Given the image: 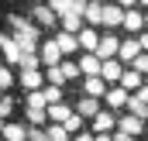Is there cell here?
Returning a JSON list of instances; mask_svg holds the SVG:
<instances>
[{
  "mask_svg": "<svg viewBox=\"0 0 148 141\" xmlns=\"http://www.w3.org/2000/svg\"><path fill=\"white\" fill-rule=\"evenodd\" d=\"M100 110H103V107H100V100H97V97H83V100H79V107H76V114H79L83 120H93Z\"/></svg>",
  "mask_w": 148,
  "mask_h": 141,
  "instance_id": "9",
  "label": "cell"
},
{
  "mask_svg": "<svg viewBox=\"0 0 148 141\" xmlns=\"http://www.w3.org/2000/svg\"><path fill=\"white\" fill-rule=\"evenodd\" d=\"M97 141H114V134H97Z\"/></svg>",
  "mask_w": 148,
  "mask_h": 141,
  "instance_id": "43",
  "label": "cell"
},
{
  "mask_svg": "<svg viewBox=\"0 0 148 141\" xmlns=\"http://www.w3.org/2000/svg\"><path fill=\"white\" fill-rule=\"evenodd\" d=\"M114 127H117V117H114V110H100V114L93 117V131H97V134H110Z\"/></svg>",
  "mask_w": 148,
  "mask_h": 141,
  "instance_id": "7",
  "label": "cell"
},
{
  "mask_svg": "<svg viewBox=\"0 0 148 141\" xmlns=\"http://www.w3.org/2000/svg\"><path fill=\"white\" fill-rule=\"evenodd\" d=\"M124 28H127V31H134V35H141V28H145V14H138L134 7H131V10H124Z\"/></svg>",
  "mask_w": 148,
  "mask_h": 141,
  "instance_id": "18",
  "label": "cell"
},
{
  "mask_svg": "<svg viewBox=\"0 0 148 141\" xmlns=\"http://www.w3.org/2000/svg\"><path fill=\"white\" fill-rule=\"evenodd\" d=\"M45 79H48V86H62V83H69V79H66V72L59 69V66H52V69L45 72Z\"/></svg>",
  "mask_w": 148,
  "mask_h": 141,
  "instance_id": "26",
  "label": "cell"
},
{
  "mask_svg": "<svg viewBox=\"0 0 148 141\" xmlns=\"http://www.w3.org/2000/svg\"><path fill=\"white\" fill-rule=\"evenodd\" d=\"M0 141H3V138H0Z\"/></svg>",
  "mask_w": 148,
  "mask_h": 141,
  "instance_id": "47",
  "label": "cell"
},
{
  "mask_svg": "<svg viewBox=\"0 0 148 141\" xmlns=\"http://www.w3.org/2000/svg\"><path fill=\"white\" fill-rule=\"evenodd\" d=\"M48 7H52L55 14H62V10H69V7H73V0H48Z\"/></svg>",
  "mask_w": 148,
  "mask_h": 141,
  "instance_id": "34",
  "label": "cell"
},
{
  "mask_svg": "<svg viewBox=\"0 0 148 141\" xmlns=\"http://www.w3.org/2000/svg\"><path fill=\"white\" fill-rule=\"evenodd\" d=\"M10 110H14V100H10V97H0V120H7Z\"/></svg>",
  "mask_w": 148,
  "mask_h": 141,
  "instance_id": "32",
  "label": "cell"
},
{
  "mask_svg": "<svg viewBox=\"0 0 148 141\" xmlns=\"http://www.w3.org/2000/svg\"><path fill=\"white\" fill-rule=\"evenodd\" d=\"M66 131H69V134H73V131H83V117H79L76 110H73V117L66 120Z\"/></svg>",
  "mask_w": 148,
  "mask_h": 141,
  "instance_id": "33",
  "label": "cell"
},
{
  "mask_svg": "<svg viewBox=\"0 0 148 141\" xmlns=\"http://www.w3.org/2000/svg\"><path fill=\"white\" fill-rule=\"evenodd\" d=\"M48 120V107H28V124L31 127H41Z\"/></svg>",
  "mask_w": 148,
  "mask_h": 141,
  "instance_id": "24",
  "label": "cell"
},
{
  "mask_svg": "<svg viewBox=\"0 0 148 141\" xmlns=\"http://www.w3.org/2000/svg\"><path fill=\"white\" fill-rule=\"evenodd\" d=\"M100 76H103L107 83H121V76H124V69H121V62H117V59H107V62L100 66Z\"/></svg>",
  "mask_w": 148,
  "mask_h": 141,
  "instance_id": "14",
  "label": "cell"
},
{
  "mask_svg": "<svg viewBox=\"0 0 148 141\" xmlns=\"http://www.w3.org/2000/svg\"><path fill=\"white\" fill-rule=\"evenodd\" d=\"M117 52H121V41L114 38V31H107V35L100 38V45H97V52H93V55H97L100 62H107V59H114Z\"/></svg>",
  "mask_w": 148,
  "mask_h": 141,
  "instance_id": "1",
  "label": "cell"
},
{
  "mask_svg": "<svg viewBox=\"0 0 148 141\" xmlns=\"http://www.w3.org/2000/svg\"><path fill=\"white\" fill-rule=\"evenodd\" d=\"M145 28H148V14H145Z\"/></svg>",
  "mask_w": 148,
  "mask_h": 141,
  "instance_id": "46",
  "label": "cell"
},
{
  "mask_svg": "<svg viewBox=\"0 0 148 141\" xmlns=\"http://www.w3.org/2000/svg\"><path fill=\"white\" fill-rule=\"evenodd\" d=\"M7 21H10L14 35H28V38H35V41H38V24H31L28 17H21V14H10Z\"/></svg>",
  "mask_w": 148,
  "mask_h": 141,
  "instance_id": "5",
  "label": "cell"
},
{
  "mask_svg": "<svg viewBox=\"0 0 148 141\" xmlns=\"http://www.w3.org/2000/svg\"><path fill=\"white\" fill-rule=\"evenodd\" d=\"M127 110H131L134 117H141V120H148V103H145V100H138L134 93H131V100H127Z\"/></svg>",
  "mask_w": 148,
  "mask_h": 141,
  "instance_id": "25",
  "label": "cell"
},
{
  "mask_svg": "<svg viewBox=\"0 0 148 141\" xmlns=\"http://www.w3.org/2000/svg\"><path fill=\"white\" fill-rule=\"evenodd\" d=\"M117 3H121V7H134L138 0H117Z\"/></svg>",
  "mask_w": 148,
  "mask_h": 141,
  "instance_id": "42",
  "label": "cell"
},
{
  "mask_svg": "<svg viewBox=\"0 0 148 141\" xmlns=\"http://www.w3.org/2000/svg\"><path fill=\"white\" fill-rule=\"evenodd\" d=\"M28 107H48L45 103V93H41V90H31V93H28Z\"/></svg>",
  "mask_w": 148,
  "mask_h": 141,
  "instance_id": "30",
  "label": "cell"
},
{
  "mask_svg": "<svg viewBox=\"0 0 148 141\" xmlns=\"http://www.w3.org/2000/svg\"><path fill=\"white\" fill-rule=\"evenodd\" d=\"M117 24H124V7L121 3H103V28L114 31Z\"/></svg>",
  "mask_w": 148,
  "mask_h": 141,
  "instance_id": "6",
  "label": "cell"
},
{
  "mask_svg": "<svg viewBox=\"0 0 148 141\" xmlns=\"http://www.w3.org/2000/svg\"><path fill=\"white\" fill-rule=\"evenodd\" d=\"M38 66H41V55L38 52H24L21 55V69H38Z\"/></svg>",
  "mask_w": 148,
  "mask_h": 141,
  "instance_id": "29",
  "label": "cell"
},
{
  "mask_svg": "<svg viewBox=\"0 0 148 141\" xmlns=\"http://www.w3.org/2000/svg\"><path fill=\"white\" fill-rule=\"evenodd\" d=\"M83 90H86V97H97V100H100V97H103L110 86H107V79H103V76H86Z\"/></svg>",
  "mask_w": 148,
  "mask_h": 141,
  "instance_id": "10",
  "label": "cell"
},
{
  "mask_svg": "<svg viewBox=\"0 0 148 141\" xmlns=\"http://www.w3.org/2000/svg\"><path fill=\"white\" fill-rule=\"evenodd\" d=\"M121 86L131 93V90H141V72L138 69H124V76H121Z\"/></svg>",
  "mask_w": 148,
  "mask_h": 141,
  "instance_id": "22",
  "label": "cell"
},
{
  "mask_svg": "<svg viewBox=\"0 0 148 141\" xmlns=\"http://www.w3.org/2000/svg\"><path fill=\"white\" fill-rule=\"evenodd\" d=\"M59 21H62V31H69V35H79V31H83V10H76V7L62 10Z\"/></svg>",
  "mask_w": 148,
  "mask_h": 141,
  "instance_id": "2",
  "label": "cell"
},
{
  "mask_svg": "<svg viewBox=\"0 0 148 141\" xmlns=\"http://www.w3.org/2000/svg\"><path fill=\"white\" fill-rule=\"evenodd\" d=\"M3 141H28V124H3Z\"/></svg>",
  "mask_w": 148,
  "mask_h": 141,
  "instance_id": "16",
  "label": "cell"
},
{
  "mask_svg": "<svg viewBox=\"0 0 148 141\" xmlns=\"http://www.w3.org/2000/svg\"><path fill=\"white\" fill-rule=\"evenodd\" d=\"M59 69L66 72V79H73L76 72H79V66H76V62H59Z\"/></svg>",
  "mask_w": 148,
  "mask_h": 141,
  "instance_id": "35",
  "label": "cell"
},
{
  "mask_svg": "<svg viewBox=\"0 0 148 141\" xmlns=\"http://www.w3.org/2000/svg\"><path fill=\"white\" fill-rule=\"evenodd\" d=\"M134 97H138V100H145V103H148V86H141V90H134Z\"/></svg>",
  "mask_w": 148,
  "mask_h": 141,
  "instance_id": "39",
  "label": "cell"
},
{
  "mask_svg": "<svg viewBox=\"0 0 148 141\" xmlns=\"http://www.w3.org/2000/svg\"><path fill=\"white\" fill-rule=\"evenodd\" d=\"M3 124H7V120H0V134H3Z\"/></svg>",
  "mask_w": 148,
  "mask_h": 141,
  "instance_id": "44",
  "label": "cell"
},
{
  "mask_svg": "<svg viewBox=\"0 0 148 141\" xmlns=\"http://www.w3.org/2000/svg\"><path fill=\"white\" fill-rule=\"evenodd\" d=\"M76 38H79V48H83V52H97V45H100V38H97L93 28H83Z\"/></svg>",
  "mask_w": 148,
  "mask_h": 141,
  "instance_id": "19",
  "label": "cell"
},
{
  "mask_svg": "<svg viewBox=\"0 0 148 141\" xmlns=\"http://www.w3.org/2000/svg\"><path fill=\"white\" fill-rule=\"evenodd\" d=\"M55 45L62 48V55H73L76 48H79V38L69 35V31H59V35H55Z\"/></svg>",
  "mask_w": 148,
  "mask_h": 141,
  "instance_id": "17",
  "label": "cell"
},
{
  "mask_svg": "<svg viewBox=\"0 0 148 141\" xmlns=\"http://www.w3.org/2000/svg\"><path fill=\"white\" fill-rule=\"evenodd\" d=\"M31 17H35L38 24H45V28H52V24H55V17H59V14H55V10H52V7H48V3H38L35 10H31Z\"/></svg>",
  "mask_w": 148,
  "mask_h": 141,
  "instance_id": "15",
  "label": "cell"
},
{
  "mask_svg": "<svg viewBox=\"0 0 148 141\" xmlns=\"http://www.w3.org/2000/svg\"><path fill=\"white\" fill-rule=\"evenodd\" d=\"M28 141H52L45 127H28Z\"/></svg>",
  "mask_w": 148,
  "mask_h": 141,
  "instance_id": "31",
  "label": "cell"
},
{
  "mask_svg": "<svg viewBox=\"0 0 148 141\" xmlns=\"http://www.w3.org/2000/svg\"><path fill=\"white\" fill-rule=\"evenodd\" d=\"M141 55V45H138V38H127V41H121V52H117V59H124V62H134Z\"/></svg>",
  "mask_w": 148,
  "mask_h": 141,
  "instance_id": "13",
  "label": "cell"
},
{
  "mask_svg": "<svg viewBox=\"0 0 148 141\" xmlns=\"http://www.w3.org/2000/svg\"><path fill=\"white\" fill-rule=\"evenodd\" d=\"M41 93H45V103H48V107H52V103H62V86H45Z\"/></svg>",
  "mask_w": 148,
  "mask_h": 141,
  "instance_id": "28",
  "label": "cell"
},
{
  "mask_svg": "<svg viewBox=\"0 0 148 141\" xmlns=\"http://www.w3.org/2000/svg\"><path fill=\"white\" fill-rule=\"evenodd\" d=\"M0 52H3L7 62H17V66H21V55H24V52H21V45L14 41V35H0Z\"/></svg>",
  "mask_w": 148,
  "mask_h": 141,
  "instance_id": "4",
  "label": "cell"
},
{
  "mask_svg": "<svg viewBox=\"0 0 148 141\" xmlns=\"http://www.w3.org/2000/svg\"><path fill=\"white\" fill-rule=\"evenodd\" d=\"M83 21L86 24H103V3L100 0H90L86 10H83Z\"/></svg>",
  "mask_w": 148,
  "mask_h": 141,
  "instance_id": "12",
  "label": "cell"
},
{
  "mask_svg": "<svg viewBox=\"0 0 148 141\" xmlns=\"http://www.w3.org/2000/svg\"><path fill=\"white\" fill-rule=\"evenodd\" d=\"M138 45H141V48L148 52V31H145V35H138Z\"/></svg>",
  "mask_w": 148,
  "mask_h": 141,
  "instance_id": "41",
  "label": "cell"
},
{
  "mask_svg": "<svg viewBox=\"0 0 148 141\" xmlns=\"http://www.w3.org/2000/svg\"><path fill=\"white\" fill-rule=\"evenodd\" d=\"M100 66H103V62H100L93 52H83V59H79V72H83V76H100Z\"/></svg>",
  "mask_w": 148,
  "mask_h": 141,
  "instance_id": "11",
  "label": "cell"
},
{
  "mask_svg": "<svg viewBox=\"0 0 148 141\" xmlns=\"http://www.w3.org/2000/svg\"><path fill=\"white\" fill-rule=\"evenodd\" d=\"M69 117H73V110H69L66 103H52V107H48V120H55V124H66Z\"/></svg>",
  "mask_w": 148,
  "mask_h": 141,
  "instance_id": "23",
  "label": "cell"
},
{
  "mask_svg": "<svg viewBox=\"0 0 148 141\" xmlns=\"http://www.w3.org/2000/svg\"><path fill=\"white\" fill-rule=\"evenodd\" d=\"M10 83H14V76L7 72V66H0V90H7Z\"/></svg>",
  "mask_w": 148,
  "mask_h": 141,
  "instance_id": "36",
  "label": "cell"
},
{
  "mask_svg": "<svg viewBox=\"0 0 148 141\" xmlns=\"http://www.w3.org/2000/svg\"><path fill=\"white\" fill-rule=\"evenodd\" d=\"M134 69L141 72V76L148 72V52H145V55H138V59H134Z\"/></svg>",
  "mask_w": 148,
  "mask_h": 141,
  "instance_id": "37",
  "label": "cell"
},
{
  "mask_svg": "<svg viewBox=\"0 0 148 141\" xmlns=\"http://www.w3.org/2000/svg\"><path fill=\"white\" fill-rule=\"evenodd\" d=\"M138 3H145V7H148V0H138Z\"/></svg>",
  "mask_w": 148,
  "mask_h": 141,
  "instance_id": "45",
  "label": "cell"
},
{
  "mask_svg": "<svg viewBox=\"0 0 148 141\" xmlns=\"http://www.w3.org/2000/svg\"><path fill=\"white\" fill-rule=\"evenodd\" d=\"M73 141H97V138H93V134H83V131H79V134H76Z\"/></svg>",
  "mask_w": 148,
  "mask_h": 141,
  "instance_id": "40",
  "label": "cell"
},
{
  "mask_svg": "<svg viewBox=\"0 0 148 141\" xmlns=\"http://www.w3.org/2000/svg\"><path fill=\"white\" fill-rule=\"evenodd\" d=\"M41 79H45V76L38 69H21V83H24L28 93H31V90H41Z\"/></svg>",
  "mask_w": 148,
  "mask_h": 141,
  "instance_id": "20",
  "label": "cell"
},
{
  "mask_svg": "<svg viewBox=\"0 0 148 141\" xmlns=\"http://www.w3.org/2000/svg\"><path fill=\"white\" fill-rule=\"evenodd\" d=\"M141 124H145V120H141V117H134V114H127L124 120H117V127H121V131H127V134H134V138H138V134L145 131Z\"/></svg>",
  "mask_w": 148,
  "mask_h": 141,
  "instance_id": "21",
  "label": "cell"
},
{
  "mask_svg": "<svg viewBox=\"0 0 148 141\" xmlns=\"http://www.w3.org/2000/svg\"><path fill=\"white\" fill-rule=\"evenodd\" d=\"M38 55H41V66H45V69H52V66H59V62H62V48L55 45V38H52V41H45V45L38 48Z\"/></svg>",
  "mask_w": 148,
  "mask_h": 141,
  "instance_id": "3",
  "label": "cell"
},
{
  "mask_svg": "<svg viewBox=\"0 0 148 141\" xmlns=\"http://www.w3.org/2000/svg\"><path fill=\"white\" fill-rule=\"evenodd\" d=\"M103 100H107V107H110V110H121V107H127L131 93H127L124 86H114V90H107V93H103Z\"/></svg>",
  "mask_w": 148,
  "mask_h": 141,
  "instance_id": "8",
  "label": "cell"
},
{
  "mask_svg": "<svg viewBox=\"0 0 148 141\" xmlns=\"http://www.w3.org/2000/svg\"><path fill=\"white\" fill-rule=\"evenodd\" d=\"M45 131H48V138H52V141H69L66 124H55V120H52V127H45Z\"/></svg>",
  "mask_w": 148,
  "mask_h": 141,
  "instance_id": "27",
  "label": "cell"
},
{
  "mask_svg": "<svg viewBox=\"0 0 148 141\" xmlns=\"http://www.w3.org/2000/svg\"><path fill=\"white\" fill-rule=\"evenodd\" d=\"M114 141H138V138H134V134H127V131H121V127H117V131H114Z\"/></svg>",
  "mask_w": 148,
  "mask_h": 141,
  "instance_id": "38",
  "label": "cell"
}]
</instances>
